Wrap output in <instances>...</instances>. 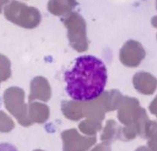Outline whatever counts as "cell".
Instances as JSON below:
<instances>
[{"label": "cell", "mask_w": 157, "mask_h": 151, "mask_svg": "<svg viewBox=\"0 0 157 151\" xmlns=\"http://www.w3.org/2000/svg\"><path fill=\"white\" fill-rule=\"evenodd\" d=\"M65 90L71 99L93 101L104 92L107 82V70L100 58L81 55L64 73Z\"/></svg>", "instance_id": "6da1fadb"}, {"label": "cell", "mask_w": 157, "mask_h": 151, "mask_svg": "<svg viewBox=\"0 0 157 151\" xmlns=\"http://www.w3.org/2000/svg\"><path fill=\"white\" fill-rule=\"evenodd\" d=\"M0 151H19L15 146L9 143L0 144Z\"/></svg>", "instance_id": "7a4b0ae2"}]
</instances>
